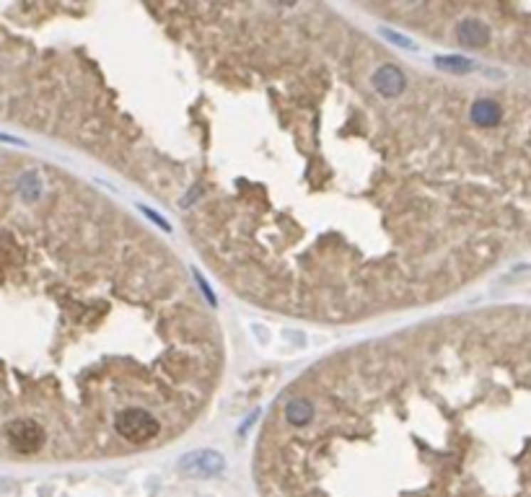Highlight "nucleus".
I'll list each match as a JSON object with an SVG mask.
<instances>
[{"mask_svg": "<svg viewBox=\"0 0 531 497\" xmlns=\"http://www.w3.org/2000/svg\"><path fill=\"white\" fill-rule=\"evenodd\" d=\"M187 471H192V474L197 476H216L223 471V466H226V461H223L221 456L216 454V451H202V454H189V459L184 464H182Z\"/></svg>", "mask_w": 531, "mask_h": 497, "instance_id": "20e7f679", "label": "nucleus"}, {"mask_svg": "<svg viewBox=\"0 0 531 497\" xmlns=\"http://www.w3.org/2000/svg\"><path fill=\"white\" fill-rule=\"evenodd\" d=\"M115 427H117V433L130 443H148L161 433L158 419L145 412V409H135V407L122 409V412L117 414Z\"/></svg>", "mask_w": 531, "mask_h": 497, "instance_id": "f257e3e1", "label": "nucleus"}, {"mask_svg": "<svg viewBox=\"0 0 531 497\" xmlns=\"http://www.w3.org/2000/svg\"><path fill=\"white\" fill-rule=\"evenodd\" d=\"M371 83H374V88L381 93V96L396 99V96L404 91V83H407V80H404L399 68H394V65H384V68H379V70L374 73Z\"/></svg>", "mask_w": 531, "mask_h": 497, "instance_id": "7ed1b4c3", "label": "nucleus"}, {"mask_svg": "<svg viewBox=\"0 0 531 497\" xmlns=\"http://www.w3.org/2000/svg\"><path fill=\"white\" fill-rule=\"evenodd\" d=\"M436 65H438V68H443V70H453V73H469V70H472V63H469V60H464V57H438Z\"/></svg>", "mask_w": 531, "mask_h": 497, "instance_id": "6e6552de", "label": "nucleus"}, {"mask_svg": "<svg viewBox=\"0 0 531 497\" xmlns=\"http://www.w3.org/2000/svg\"><path fill=\"white\" fill-rule=\"evenodd\" d=\"M381 34L387 36V39H394V44H399V47H404V50H417V44L412 42V39L396 34V31H391V28H381Z\"/></svg>", "mask_w": 531, "mask_h": 497, "instance_id": "1a4fd4ad", "label": "nucleus"}, {"mask_svg": "<svg viewBox=\"0 0 531 497\" xmlns=\"http://www.w3.org/2000/svg\"><path fill=\"white\" fill-rule=\"evenodd\" d=\"M6 438L19 454H36L44 446V427L36 419H14L6 427Z\"/></svg>", "mask_w": 531, "mask_h": 497, "instance_id": "f03ea898", "label": "nucleus"}, {"mask_svg": "<svg viewBox=\"0 0 531 497\" xmlns=\"http://www.w3.org/2000/svg\"><path fill=\"white\" fill-rule=\"evenodd\" d=\"M456 36L464 47H485L490 42V28L480 19H464L456 28Z\"/></svg>", "mask_w": 531, "mask_h": 497, "instance_id": "39448f33", "label": "nucleus"}, {"mask_svg": "<svg viewBox=\"0 0 531 497\" xmlns=\"http://www.w3.org/2000/svg\"><path fill=\"white\" fill-rule=\"evenodd\" d=\"M503 117L500 107H498L495 101L490 99H480L472 104V112H469V120L474 122V125H480V127H493V125H498Z\"/></svg>", "mask_w": 531, "mask_h": 497, "instance_id": "423d86ee", "label": "nucleus"}, {"mask_svg": "<svg viewBox=\"0 0 531 497\" xmlns=\"http://www.w3.org/2000/svg\"><path fill=\"white\" fill-rule=\"evenodd\" d=\"M311 417H314V404L309 399H290L285 407V419L293 427H303L309 425Z\"/></svg>", "mask_w": 531, "mask_h": 497, "instance_id": "0eeeda50", "label": "nucleus"}]
</instances>
